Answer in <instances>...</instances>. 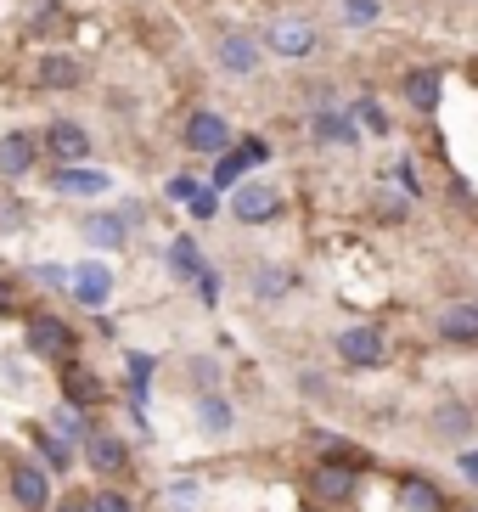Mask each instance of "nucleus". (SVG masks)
<instances>
[{"label":"nucleus","mask_w":478,"mask_h":512,"mask_svg":"<svg viewBox=\"0 0 478 512\" xmlns=\"http://www.w3.org/2000/svg\"><path fill=\"white\" fill-rule=\"evenodd\" d=\"M68 287H74L79 304L96 310V304L113 299V271H107V265H79V271H68Z\"/></svg>","instance_id":"nucleus-12"},{"label":"nucleus","mask_w":478,"mask_h":512,"mask_svg":"<svg viewBox=\"0 0 478 512\" xmlns=\"http://www.w3.org/2000/svg\"><path fill=\"white\" fill-rule=\"evenodd\" d=\"M405 102L417 107V113H434V107H439V74H434V68L405 74Z\"/></svg>","instance_id":"nucleus-18"},{"label":"nucleus","mask_w":478,"mask_h":512,"mask_svg":"<svg viewBox=\"0 0 478 512\" xmlns=\"http://www.w3.org/2000/svg\"><path fill=\"white\" fill-rule=\"evenodd\" d=\"M29 349H34V355H45V361H68L74 332H68V321H57V316H34L29 321Z\"/></svg>","instance_id":"nucleus-6"},{"label":"nucleus","mask_w":478,"mask_h":512,"mask_svg":"<svg viewBox=\"0 0 478 512\" xmlns=\"http://www.w3.org/2000/svg\"><path fill=\"white\" fill-rule=\"evenodd\" d=\"M338 355H344L349 366H383V332H377V327L338 332Z\"/></svg>","instance_id":"nucleus-9"},{"label":"nucleus","mask_w":478,"mask_h":512,"mask_svg":"<svg viewBox=\"0 0 478 512\" xmlns=\"http://www.w3.org/2000/svg\"><path fill=\"white\" fill-rule=\"evenodd\" d=\"M107 186H113V175L85 169V164H62L57 175H51V192H62V197H102Z\"/></svg>","instance_id":"nucleus-8"},{"label":"nucleus","mask_w":478,"mask_h":512,"mask_svg":"<svg viewBox=\"0 0 478 512\" xmlns=\"http://www.w3.org/2000/svg\"><path fill=\"white\" fill-rule=\"evenodd\" d=\"M315 141H332V147H355L360 130H355L349 119H338V113H327V107H321V113H315Z\"/></svg>","instance_id":"nucleus-20"},{"label":"nucleus","mask_w":478,"mask_h":512,"mask_svg":"<svg viewBox=\"0 0 478 512\" xmlns=\"http://www.w3.org/2000/svg\"><path fill=\"white\" fill-rule=\"evenodd\" d=\"M57 512H90V501H62Z\"/></svg>","instance_id":"nucleus-38"},{"label":"nucleus","mask_w":478,"mask_h":512,"mask_svg":"<svg viewBox=\"0 0 478 512\" xmlns=\"http://www.w3.org/2000/svg\"><path fill=\"white\" fill-rule=\"evenodd\" d=\"M197 411H203V428H209V434H225V428H231V406H225V400H214V394Z\"/></svg>","instance_id":"nucleus-25"},{"label":"nucleus","mask_w":478,"mask_h":512,"mask_svg":"<svg viewBox=\"0 0 478 512\" xmlns=\"http://www.w3.org/2000/svg\"><path fill=\"white\" fill-rule=\"evenodd\" d=\"M74 29V17H68V6H57V0H45V12L40 17H29V40H51V34H68Z\"/></svg>","instance_id":"nucleus-19"},{"label":"nucleus","mask_w":478,"mask_h":512,"mask_svg":"<svg viewBox=\"0 0 478 512\" xmlns=\"http://www.w3.org/2000/svg\"><path fill=\"white\" fill-rule=\"evenodd\" d=\"M439 332L456 338V344H473L478 338V304H450L445 316H439Z\"/></svg>","instance_id":"nucleus-17"},{"label":"nucleus","mask_w":478,"mask_h":512,"mask_svg":"<svg viewBox=\"0 0 478 512\" xmlns=\"http://www.w3.org/2000/svg\"><path fill=\"white\" fill-rule=\"evenodd\" d=\"M315 46H321V34H315V23H304V17H276L265 29V51H276V57H287V62L310 57Z\"/></svg>","instance_id":"nucleus-2"},{"label":"nucleus","mask_w":478,"mask_h":512,"mask_svg":"<svg viewBox=\"0 0 478 512\" xmlns=\"http://www.w3.org/2000/svg\"><path fill=\"white\" fill-rule=\"evenodd\" d=\"M34 164H40V136L6 130V136H0V175H6V181H23Z\"/></svg>","instance_id":"nucleus-5"},{"label":"nucleus","mask_w":478,"mask_h":512,"mask_svg":"<svg viewBox=\"0 0 478 512\" xmlns=\"http://www.w3.org/2000/svg\"><path fill=\"white\" fill-rule=\"evenodd\" d=\"M186 147H192V152H214V158H220V152L231 147V130H225L220 113H192V124H186Z\"/></svg>","instance_id":"nucleus-11"},{"label":"nucleus","mask_w":478,"mask_h":512,"mask_svg":"<svg viewBox=\"0 0 478 512\" xmlns=\"http://www.w3.org/2000/svg\"><path fill=\"white\" fill-rule=\"evenodd\" d=\"M169 265H175L180 276H192V282H197V276H203V259H197V242H192V237H180L175 248H169Z\"/></svg>","instance_id":"nucleus-23"},{"label":"nucleus","mask_w":478,"mask_h":512,"mask_svg":"<svg viewBox=\"0 0 478 512\" xmlns=\"http://www.w3.org/2000/svg\"><path fill=\"white\" fill-rule=\"evenodd\" d=\"M79 79H85V62H79L68 46H57V51H40V57H34V91H45V96H62V91H74Z\"/></svg>","instance_id":"nucleus-1"},{"label":"nucleus","mask_w":478,"mask_h":512,"mask_svg":"<svg viewBox=\"0 0 478 512\" xmlns=\"http://www.w3.org/2000/svg\"><path fill=\"white\" fill-rule=\"evenodd\" d=\"M192 214H197V220H209V214H214V192H197L192 197Z\"/></svg>","instance_id":"nucleus-34"},{"label":"nucleus","mask_w":478,"mask_h":512,"mask_svg":"<svg viewBox=\"0 0 478 512\" xmlns=\"http://www.w3.org/2000/svg\"><path fill=\"white\" fill-rule=\"evenodd\" d=\"M462 473H467V479L478 484V451H467V456H462Z\"/></svg>","instance_id":"nucleus-37"},{"label":"nucleus","mask_w":478,"mask_h":512,"mask_svg":"<svg viewBox=\"0 0 478 512\" xmlns=\"http://www.w3.org/2000/svg\"><path fill=\"white\" fill-rule=\"evenodd\" d=\"M287 287H293V276H287V271H259L254 293H259V299H276V293H287Z\"/></svg>","instance_id":"nucleus-28"},{"label":"nucleus","mask_w":478,"mask_h":512,"mask_svg":"<svg viewBox=\"0 0 478 512\" xmlns=\"http://www.w3.org/2000/svg\"><path fill=\"white\" fill-rule=\"evenodd\" d=\"M6 304H12V282H0V310H6Z\"/></svg>","instance_id":"nucleus-39"},{"label":"nucleus","mask_w":478,"mask_h":512,"mask_svg":"<svg viewBox=\"0 0 478 512\" xmlns=\"http://www.w3.org/2000/svg\"><path fill=\"white\" fill-rule=\"evenodd\" d=\"M57 439H85V422H79V406L57 411Z\"/></svg>","instance_id":"nucleus-29"},{"label":"nucleus","mask_w":478,"mask_h":512,"mask_svg":"<svg viewBox=\"0 0 478 512\" xmlns=\"http://www.w3.org/2000/svg\"><path fill=\"white\" fill-rule=\"evenodd\" d=\"M34 439H40L45 467H57V473H68V462H74V451H68V439H57V434H34Z\"/></svg>","instance_id":"nucleus-24"},{"label":"nucleus","mask_w":478,"mask_h":512,"mask_svg":"<svg viewBox=\"0 0 478 512\" xmlns=\"http://www.w3.org/2000/svg\"><path fill=\"white\" fill-rule=\"evenodd\" d=\"M315 496H321V501H349V496H355V473L338 467V462L315 467Z\"/></svg>","instance_id":"nucleus-15"},{"label":"nucleus","mask_w":478,"mask_h":512,"mask_svg":"<svg viewBox=\"0 0 478 512\" xmlns=\"http://www.w3.org/2000/svg\"><path fill=\"white\" fill-rule=\"evenodd\" d=\"M197 192H203V186H197L192 175H175V181H169V197H175V203H192Z\"/></svg>","instance_id":"nucleus-32"},{"label":"nucleus","mask_w":478,"mask_h":512,"mask_svg":"<svg viewBox=\"0 0 478 512\" xmlns=\"http://www.w3.org/2000/svg\"><path fill=\"white\" fill-rule=\"evenodd\" d=\"M360 119L372 124V130H383V124H389V119H383V113H377V107H372V102H360Z\"/></svg>","instance_id":"nucleus-36"},{"label":"nucleus","mask_w":478,"mask_h":512,"mask_svg":"<svg viewBox=\"0 0 478 512\" xmlns=\"http://www.w3.org/2000/svg\"><path fill=\"white\" fill-rule=\"evenodd\" d=\"M400 501H405L411 512H439V490H434L428 479H405V484H400Z\"/></svg>","instance_id":"nucleus-22"},{"label":"nucleus","mask_w":478,"mask_h":512,"mask_svg":"<svg viewBox=\"0 0 478 512\" xmlns=\"http://www.w3.org/2000/svg\"><path fill=\"white\" fill-rule=\"evenodd\" d=\"M90 512H130V496H119V490H102V496H90Z\"/></svg>","instance_id":"nucleus-31"},{"label":"nucleus","mask_w":478,"mask_h":512,"mask_svg":"<svg viewBox=\"0 0 478 512\" xmlns=\"http://www.w3.org/2000/svg\"><path fill=\"white\" fill-rule=\"evenodd\" d=\"M85 237L96 242V248H124V214H90Z\"/></svg>","instance_id":"nucleus-21"},{"label":"nucleus","mask_w":478,"mask_h":512,"mask_svg":"<svg viewBox=\"0 0 478 512\" xmlns=\"http://www.w3.org/2000/svg\"><path fill=\"white\" fill-rule=\"evenodd\" d=\"M259 57H265V51H259L254 34H225V40H220V68H225V74H254Z\"/></svg>","instance_id":"nucleus-13"},{"label":"nucleus","mask_w":478,"mask_h":512,"mask_svg":"<svg viewBox=\"0 0 478 512\" xmlns=\"http://www.w3.org/2000/svg\"><path fill=\"white\" fill-rule=\"evenodd\" d=\"M12 496H17V507H23V512H45V507H51V479H45V467L17 462L12 467Z\"/></svg>","instance_id":"nucleus-7"},{"label":"nucleus","mask_w":478,"mask_h":512,"mask_svg":"<svg viewBox=\"0 0 478 512\" xmlns=\"http://www.w3.org/2000/svg\"><path fill=\"white\" fill-rule=\"evenodd\" d=\"M467 422H473V417H467L462 406H439L434 428H439V434H467Z\"/></svg>","instance_id":"nucleus-27"},{"label":"nucleus","mask_w":478,"mask_h":512,"mask_svg":"<svg viewBox=\"0 0 478 512\" xmlns=\"http://www.w3.org/2000/svg\"><path fill=\"white\" fill-rule=\"evenodd\" d=\"M265 158H270V147H265L259 136H248L237 152H220V164H214V186H237V175H242V169L265 164Z\"/></svg>","instance_id":"nucleus-10"},{"label":"nucleus","mask_w":478,"mask_h":512,"mask_svg":"<svg viewBox=\"0 0 478 512\" xmlns=\"http://www.w3.org/2000/svg\"><path fill=\"white\" fill-rule=\"evenodd\" d=\"M62 394H68V406H96L102 400V383H96V372H85V366H62Z\"/></svg>","instance_id":"nucleus-14"},{"label":"nucleus","mask_w":478,"mask_h":512,"mask_svg":"<svg viewBox=\"0 0 478 512\" xmlns=\"http://www.w3.org/2000/svg\"><path fill=\"white\" fill-rule=\"evenodd\" d=\"M85 462L96 467V473H119V467H124V445L113 434H85Z\"/></svg>","instance_id":"nucleus-16"},{"label":"nucleus","mask_w":478,"mask_h":512,"mask_svg":"<svg viewBox=\"0 0 478 512\" xmlns=\"http://www.w3.org/2000/svg\"><path fill=\"white\" fill-rule=\"evenodd\" d=\"M40 282L45 287H68V271H62V265H40Z\"/></svg>","instance_id":"nucleus-33"},{"label":"nucleus","mask_w":478,"mask_h":512,"mask_svg":"<svg viewBox=\"0 0 478 512\" xmlns=\"http://www.w3.org/2000/svg\"><path fill=\"white\" fill-rule=\"evenodd\" d=\"M276 209H282V192L270 181H248V186L231 192V214H237L242 226H259V220H270Z\"/></svg>","instance_id":"nucleus-4"},{"label":"nucleus","mask_w":478,"mask_h":512,"mask_svg":"<svg viewBox=\"0 0 478 512\" xmlns=\"http://www.w3.org/2000/svg\"><path fill=\"white\" fill-rule=\"evenodd\" d=\"M130 383H135V394H147V383H152V355H130Z\"/></svg>","instance_id":"nucleus-30"},{"label":"nucleus","mask_w":478,"mask_h":512,"mask_svg":"<svg viewBox=\"0 0 478 512\" xmlns=\"http://www.w3.org/2000/svg\"><path fill=\"white\" fill-rule=\"evenodd\" d=\"M377 12H383L377 0H344V23H349V29H366V23H377Z\"/></svg>","instance_id":"nucleus-26"},{"label":"nucleus","mask_w":478,"mask_h":512,"mask_svg":"<svg viewBox=\"0 0 478 512\" xmlns=\"http://www.w3.org/2000/svg\"><path fill=\"white\" fill-rule=\"evenodd\" d=\"M40 147L51 152V158H62V164H85L90 158V130L74 124V119H57V124H45Z\"/></svg>","instance_id":"nucleus-3"},{"label":"nucleus","mask_w":478,"mask_h":512,"mask_svg":"<svg viewBox=\"0 0 478 512\" xmlns=\"http://www.w3.org/2000/svg\"><path fill=\"white\" fill-rule=\"evenodd\" d=\"M394 181H400L405 192H422V186H417V169H411V164H400V169H394Z\"/></svg>","instance_id":"nucleus-35"}]
</instances>
